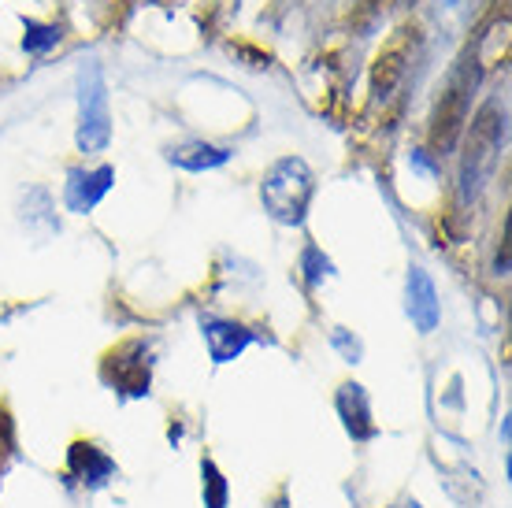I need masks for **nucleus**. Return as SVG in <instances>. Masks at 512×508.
I'll use <instances>...</instances> for the list:
<instances>
[{"label": "nucleus", "mask_w": 512, "mask_h": 508, "mask_svg": "<svg viewBox=\"0 0 512 508\" xmlns=\"http://www.w3.org/2000/svg\"><path fill=\"white\" fill-rule=\"evenodd\" d=\"M316 193V175L301 156H282L279 164L268 167V175L260 182V201L271 212V219H279L286 227L305 223V212Z\"/></svg>", "instance_id": "obj_1"}, {"label": "nucleus", "mask_w": 512, "mask_h": 508, "mask_svg": "<svg viewBox=\"0 0 512 508\" xmlns=\"http://www.w3.org/2000/svg\"><path fill=\"white\" fill-rule=\"evenodd\" d=\"M475 82H479V67H475V56L468 52L461 60V67L453 71V78H449V86L442 89V97H438V104H435V115H431V134H427V138H431V149H435L438 156L453 153V145L461 138Z\"/></svg>", "instance_id": "obj_2"}, {"label": "nucleus", "mask_w": 512, "mask_h": 508, "mask_svg": "<svg viewBox=\"0 0 512 508\" xmlns=\"http://www.w3.org/2000/svg\"><path fill=\"white\" fill-rule=\"evenodd\" d=\"M78 149L86 156L104 153L112 141V115H108V86L101 64H82L78 71Z\"/></svg>", "instance_id": "obj_3"}, {"label": "nucleus", "mask_w": 512, "mask_h": 508, "mask_svg": "<svg viewBox=\"0 0 512 508\" xmlns=\"http://www.w3.org/2000/svg\"><path fill=\"white\" fill-rule=\"evenodd\" d=\"M505 145V108L498 101H487L472 119V134H468V156H464V197H472L487 171L494 167V156Z\"/></svg>", "instance_id": "obj_4"}, {"label": "nucleus", "mask_w": 512, "mask_h": 508, "mask_svg": "<svg viewBox=\"0 0 512 508\" xmlns=\"http://www.w3.org/2000/svg\"><path fill=\"white\" fill-rule=\"evenodd\" d=\"M101 379L116 390L119 397H145L153 382V345L145 338H127L112 353L104 356Z\"/></svg>", "instance_id": "obj_5"}, {"label": "nucleus", "mask_w": 512, "mask_h": 508, "mask_svg": "<svg viewBox=\"0 0 512 508\" xmlns=\"http://www.w3.org/2000/svg\"><path fill=\"white\" fill-rule=\"evenodd\" d=\"M405 312H409L412 327L420 334H431L438 327V319H442L438 290L423 267H412L409 271V282H405Z\"/></svg>", "instance_id": "obj_6"}, {"label": "nucleus", "mask_w": 512, "mask_h": 508, "mask_svg": "<svg viewBox=\"0 0 512 508\" xmlns=\"http://www.w3.org/2000/svg\"><path fill=\"white\" fill-rule=\"evenodd\" d=\"M67 475L75 483L90 486V490H101L116 479V460L104 453L101 445L93 442H75L67 449Z\"/></svg>", "instance_id": "obj_7"}, {"label": "nucleus", "mask_w": 512, "mask_h": 508, "mask_svg": "<svg viewBox=\"0 0 512 508\" xmlns=\"http://www.w3.org/2000/svg\"><path fill=\"white\" fill-rule=\"evenodd\" d=\"M112 182H116V171H112V167H93V171L75 167V171L67 175V193H64L67 208L78 212V216L93 212V208L104 201V193L112 190Z\"/></svg>", "instance_id": "obj_8"}, {"label": "nucleus", "mask_w": 512, "mask_h": 508, "mask_svg": "<svg viewBox=\"0 0 512 508\" xmlns=\"http://www.w3.org/2000/svg\"><path fill=\"white\" fill-rule=\"evenodd\" d=\"M334 408H338L342 427H346V434L353 442H372L375 434H379V427H375V420H372V401L364 394V386L346 382V386L338 390V397H334Z\"/></svg>", "instance_id": "obj_9"}, {"label": "nucleus", "mask_w": 512, "mask_h": 508, "mask_svg": "<svg viewBox=\"0 0 512 508\" xmlns=\"http://www.w3.org/2000/svg\"><path fill=\"white\" fill-rule=\"evenodd\" d=\"M201 334H205L208 356L216 364H231L249 349L253 342V331H245L242 323H231V319H205L201 323Z\"/></svg>", "instance_id": "obj_10"}, {"label": "nucleus", "mask_w": 512, "mask_h": 508, "mask_svg": "<svg viewBox=\"0 0 512 508\" xmlns=\"http://www.w3.org/2000/svg\"><path fill=\"white\" fill-rule=\"evenodd\" d=\"M167 160L182 171H212V167H223L231 160V149L208 145V141H186V145H171Z\"/></svg>", "instance_id": "obj_11"}, {"label": "nucleus", "mask_w": 512, "mask_h": 508, "mask_svg": "<svg viewBox=\"0 0 512 508\" xmlns=\"http://www.w3.org/2000/svg\"><path fill=\"white\" fill-rule=\"evenodd\" d=\"M23 223H26V230H34L38 238H49V234L60 230V219H56V212H52L49 193L38 190V186L23 197Z\"/></svg>", "instance_id": "obj_12"}, {"label": "nucleus", "mask_w": 512, "mask_h": 508, "mask_svg": "<svg viewBox=\"0 0 512 508\" xmlns=\"http://www.w3.org/2000/svg\"><path fill=\"white\" fill-rule=\"evenodd\" d=\"M401 60H405V45H394L390 52H383V56H379L375 75H372V86H375V93H379V97H386V93L394 89L397 75H401V67H405Z\"/></svg>", "instance_id": "obj_13"}, {"label": "nucleus", "mask_w": 512, "mask_h": 508, "mask_svg": "<svg viewBox=\"0 0 512 508\" xmlns=\"http://www.w3.org/2000/svg\"><path fill=\"white\" fill-rule=\"evenodd\" d=\"M201 490H205V508H227V479L216 468V460H201Z\"/></svg>", "instance_id": "obj_14"}, {"label": "nucleus", "mask_w": 512, "mask_h": 508, "mask_svg": "<svg viewBox=\"0 0 512 508\" xmlns=\"http://www.w3.org/2000/svg\"><path fill=\"white\" fill-rule=\"evenodd\" d=\"M12 449H15V431H12V416L0 408V475L8 468V460H12Z\"/></svg>", "instance_id": "obj_15"}, {"label": "nucleus", "mask_w": 512, "mask_h": 508, "mask_svg": "<svg viewBox=\"0 0 512 508\" xmlns=\"http://www.w3.org/2000/svg\"><path fill=\"white\" fill-rule=\"evenodd\" d=\"M305 271H308V282L316 286L323 275H331V260H327V256H320V249H316V245H308V249H305Z\"/></svg>", "instance_id": "obj_16"}, {"label": "nucleus", "mask_w": 512, "mask_h": 508, "mask_svg": "<svg viewBox=\"0 0 512 508\" xmlns=\"http://www.w3.org/2000/svg\"><path fill=\"white\" fill-rule=\"evenodd\" d=\"M56 38H60V30H56V26H34L30 23V38H26L23 45H26V52H41V49H49Z\"/></svg>", "instance_id": "obj_17"}, {"label": "nucleus", "mask_w": 512, "mask_h": 508, "mask_svg": "<svg viewBox=\"0 0 512 508\" xmlns=\"http://www.w3.org/2000/svg\"><path fill=\"white\" fill-rule=\"evenodd\" d=\"M331 342H334V349H338V353L346 356L349 364H357L360 353H364V345H360V338H349V334L342 331V327H338V331L331 334Z\"/></svg>", "instance_id": "obj_18"}, {"label": "nucleus", "mask_w": 512, "mask_h": 508, "mask_svg": "<svg viewBox=\"0 0 512 508\" xmlns=\"http://www.w3.org/2000/svg\"><path fill=\"white\" fill-rule=\"evenodd\" d=\"M386 8H390V0H360V19H372Z\"/></svg>", "instance_id": "obj_19"}, {"label": "nucleus", "mask_w": 512, "mask_h": 508, "mask_svg": "<svg viewBox=\"0 0 512 508\" xmlns=\"http://www.w3.org/2000/svg\"><path fill=\"white\" fill-rule=\"evenodd\" d=\"M390 508H423V505L416 501V497H401V501H397V505H390Z\"/></svg>", "instance_id": "obj_20"}]
</instances>
